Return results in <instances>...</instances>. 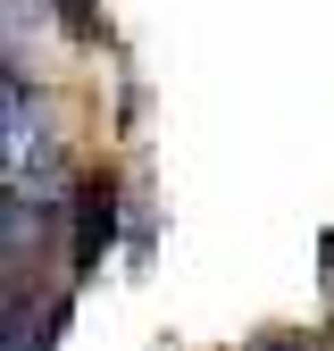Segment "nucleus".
<instances>
[{
    "label": "nucleus",
    "instance_id": "obj_1",
    "mask_svg": "<svg viewBox=\"0 0 334 351\" xmlns=\"http://www.w3.org/2000/svg\"><path fill=\"white\" fill-rule=\"evenodd\" d=\"M109 243H117V193L109 184H84L75 193V285L84 276H101V259H109Z\"/></svg>",
    "mask_w": 334,
    "mask_h": 351
}]
</instances>
